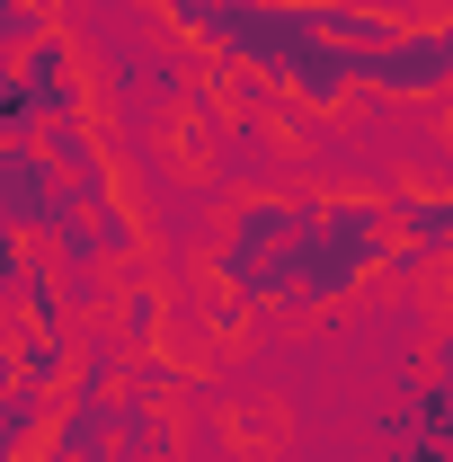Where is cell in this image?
Instances as JSON below:
<instances>
[{
    "mask_svg": "<svg viewBox=\"0 0 453 462\" xmlns=\"http://www.w3.org/2000/svg\"><path fill=\"white\" fill-rule=\"evenodd\" d=\"M161 18L214 62L267 80L302 107H347L365 89V62L400 27L365 0H161Z\"/></svg>",
    "mask_w": 453,
    "mask_h": 462,
    "instance_id": "6da1fadb",
    "label": "cell"
},
{
    "mask_svg": "<svg viewBox=\"0 0 453 462\" xmlns=\"http://www.w3.org/2000/svg\"><path fill=\"white\" fill-rule=\"evenodd\" d=\"M427 258L400 240V205L383 187H320V214L311 231L293 240V258H284V293H276V320H320V311H338L356 293L374 285V276H418Z\"/></svg>",
    "mask_w": 453,
    "mask_h": 462,
    "instance_id": "7a4b0ae2",
    "label": "cell"
},
{
    "mask_svg": "<svg viewBox=\"0 0 453 462\" xmlns=\"http://www.w3.org/2000/svg\"><path fill=\"white\" fill-rule=\"evenodd\" d=\"M320 214V187H267V196H231L223 223H214V249H205V276L231 311H267L276 320V293H284V258L293 240L311 231Z\"/></svg>",
    "mask_w": 453,
    "mask_h": 462,
    "instance_id": "3957f363",
    "label": "cell"
},
{
    "mask_svg": "<svg viewBox=\"0 0 453 462\" xmlns=\"http://www.w3.org/2000/svg\"><path fill=\"white\" fill-rule=\"evenodd\" d=\"M374 98H453V9L436 18H400L383 36V54L365 62Z\"/></svg>",
    "mask_w": 453,
    "mask_h": 462,
    "instance_id": "277c9868",
    "label": "cell"
},
{
    "mask_svg": "<svg viewBox=\"0 0 453 462\" xmlns=\"http://www.w3.org/2000/svg\"><path fill=\"white\" fill-rule=\"evenodd\" d=\"M80 223L71 187H62L54 152L45 143H0V231H36V240H62Z\"/></svg>",
    "mask_w": 453,
    "mask_h": 462,
    "instance_id": "5b68a950",
    "label": "cell"
},
{
    "mask_svg": "<svg viewBox=\"0 0 453 462\" xmlns=\"http://www.w3.org/2000/svg\"><path fill=\"white\" fill-rule=\"evenodd\" d=\"M18 80H27L36 134H45V125H71V116H98V107H89V71H80V45H71V27H45V36L18 54Z\"/></svg>",
    "mask_w": 453,
    "mask_h": 462,
    "instance_id": "8992f818",
    "label": "cell"
},
{
    "mask_svg": "<svg viewBox=\"0 0 453 462\" xmlns=\"http://www.w3.org/2000/svg\"><path fill=\"white\" fill-rule=\"evenodd\" d=\"M36 143L54 152V170H62V187H71V205H80V214L116 205V170H107V143H98V116H71V125H45Z\"/></svg>",
    "mask_w": 453,
    "mask_h": 462,
    "instance_id": "52a82bcc",
    "label": "cell"
},
{
    "mask_svg": "<svg viewBox=\"0 0 453 462\" xmlns=\"http://www.w3.org/2000/svg\"><path fill=\"white\" fill-rule=\"evenodd\" d=\"M392 205H400V240L427 267H453V187H392Z\"/></svg>",
    "mask_w": 453,
    "mask_h": 462,
    "instance_id": "ba28073f",
    "label": "cell"
},
{
    "mask_svg": "<svg viewBox=\"0 0 453 462\" xmlns=\"http://www.w3.org/2000/svg\"><path fill=\"white\" fill-rule=\"evenodd\" d=\"M54 409L45 392H27V383H0V462H36V445L54 436Z\"/></svg>",
    "mask_w": 453,
    "mask_h": 462,
    "instance_id": "9c48e42d",
    "label": "cell"
},
{
    "mask_svg": "<svg viewBox=\"0 0 453 462\" xmlns=\"http://www.w3.org/2000/svg\"><path fill=\"white\" fill-rule=\"evenodd\" d=\"M161 329H170V293H161V285H134V293H125V311H116V346H125V356H152Z\"/></svg>",
    "mask_w": 453,
    "mask_h": 462,
    "instance_id": "30bf717a",
    "label": "cell"
},
{
    "mask_svg": "<svg viewBox=\"0 0 453 462\" xmlns=\"http://www.w3.org/2000/svg\"><path fill=\"white\" fill-rule=\"evenodd\" d=\"M45 27H54V0H0V62H18Z\"/></svg>",
    "mask_w": 453,
    "mask_h": 462,
    "instance_id": "8fae6325",
    "label": "cell"
},
{
    "mask_svg": "<svg viewBox=\"0 0 453 462\" xmlns=\"http://www.w3.org/2000/svg\"><path fill=\"white\" fill-rule=\"evenodd\" d=\"M0 143H36V107H27L18 62H0Z\"/></svg>",
    "mask_w": 453,
    "mask_h": 462,
    "instance_id": "7c38bea8",
    "label": "cell"
},
{
    "mask_svg": "<svg viewBox=\"0 0 453 462\" xmlns=\"http://www.w3.org/2000/svg\"><path fill=\"white\" fill-rule=\"evenodd\" d=\"M427 374H436V383H453V285H445V302H436V346H427Z\"/></svg>",
    "mask_w": 453,
    "mask_h": 462,
    "instance_id": "4fadbf2b",
    "label": "cell"
}]
</instances>
